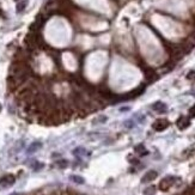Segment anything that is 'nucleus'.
I'll return each mask as SVG.
<instances>
[{
	"mask_svg": "<svg viewBox=\"0 0 195 195\" xmlns=\"http://www.w3.org/2000/svg\"><path fill=\"white\" fill-rule=\"evenodd\" d=\"M169 121L166 119H158L156 120L153 122L152 125V128L154 129V131H157V132H162V131H165V129L169 127Z\"/></svg>",
	"mask_w": 195,
	"mask_h": 195,
	"instance_id": "nucleus-1",
	"label": "nucleus"
},
{
	"mask_svg": "<svg viewBox=\"0 0 195 195\" xmlns=\"http://www.w3.org/2000/svg\"><path fill=\"white\" fill-rule=\"evenodd\" d=\"M174 181H175V177H172V176H166V177H164L163 180L159 182V185H158L159 189L163 190V192H166V190L170 188V187L174 184Z\"/></svg>",
	"mask_w": 195,
	"mask_h": 195,
	"instance_id": "nucleus-2",
	"label": "nucleus"
},
{
	"mask_svg": "<svg viewBox=\"0 0 195 195\" xmlns=\"http://www.w3.org/2000/svg\"><path fill=\"white\" fill-rule=\"evenodd\" d=\"M14 181H16V178H14L13 175H11V174L5 175V176L1 178V180H0V185L4 187V188H6V187L12 185V184L14 183Z\"/></svg>",
	"mask_w": 195,
	"mask_h": 195,
	"instance_id": "nucleus-3",
	"label": "nucleus"
},
{
	"mask_svg": "<svg viewBox=\"0 0 195 195\" xmlns=\"http://www.w3.org/2000/svg\"><path fill=\"white\" fill-rule=\"evenodd\" d=\"M178 129H181V131H183V129L185 128H188L190 126V121L188 117H185V116H181L180 119L177 120V122H176Z\"/></svg>",
	"mask_w": 195,
	"mask_h": 195,
	"instance_id": "nucleus-4",
	"label": "nucleus"
},
{
	"mask_svg": "<svg viewBox=\"0 0 195 195\" xmlns=\"http://www.w3.org/2000/svg\"><path fill=\"white\" fill-rule=\"evenodd\" d=\"M157 176H158V172H157V171H154V170H150L149 172H146V174L144 175L141 182H142V183L151 182V181L154 180V178H157Z\"/></svg>",
	"mask_w": 195,
	"mask_h": 195,
	"instance_id": "nucleus-5",
	"label": "nucleus"
},
{
	"mask_svg": "<svg viewBox=\"0 0 195 195\" xmlns=\"http://www.w3.org/2000/svg\"><path fill=\"white\" fill-rule=\"evenodd\" d=\"M152 109L157 112H165L166 111V105L163 102H156L152 105Z\"/></svg>",
	"mask_w": 195,
	"mask_h": 195,
	"instance_id": "nucleus-6",
	"label": "nucleus"
},
{
	"mask_svg": "<svg viewBox=\"0 0 195 195\" xmlns=\"http://www.w3.org/2000/svg\"><path fill=\"white\" fill-rule=\"evenodd\" d=\"M27 5H28V0H22V1H19V3L17 4L16 10H17V12H23L24 10H25Z\"/></svg>",
	"mask_w": 195,
	"mask_h": 195,
	"instance_id": "nucleus-7",
	"label": "nucleus"
},
{
	"mask_svg": "<svg viewBox=\"0 0 195 195\" xmlns=\"http://www.w3.org/2000/svg\"><path fill=\"white\" fill-rule=\"evenodd\" d=\"M135 152L136 153H139L140 156H145V154H147L149 152L145 150V147H144V145H138L136 147H135Z\"/></svg>",
	"mask_w": 195,
	"mask_h": 195,
	"instance_id": "nucleus-8",
	"label": "nucleus"
},
{
	"mask_svg": "<svg viewBox=\"0 0 195 195\" xmlns=\"http://www.w3.org/2000/svg\"><path fill=\"white\" fill-rule=\"evenodd\" d=\"M154 194H156V187H153V185L149 187V188H146L144 190V195H154Z\"/></svg>",
	"mask_w": 195,
	"mask_h": 195,
	"instance_id": "nucleus-9",
	"label": "nucleus"
},
{
	"mask_svg": "<svg viewBox=\"0 0 195 195\" xmlns=\"http://www.w3.org/2000/svg\"><path fill=\"white\" fill-rule=\"evenodd\" d=\"M146 79H147V80H150V82H152V80H156V79H157L156 73H154V72H152V71L147 72V73H146Z\"/></svg>",
	"mask_w": 195,
	"mask_h": 195,
	"instance_id": "nucleus-10",
	"label": "nucleus"
},
{
	"mask_svg": "<svg viewBox=\"0 0 195 195\" xmlns=\"http://www.w3.org/2000/svg\"><path fill=\"white\" fill-rule=\"evenodd\" d=\"M71 180H72V181H74L76 183H79V184L84 183V178L79 177V176H71Z\"/></svg>",
	"mask_w": 195,
	"mask_h": 195,
	"instance_id": "nucleus-11",
	"label": "nucleus"
},
{
	"mask_svg": "<svg viewBox=\"0 0 195 195\" xmlns=\"http://www.w3.org/2000/svg\"><path fill=\"white\" fill-rule=\"evenodd\" d=\"M187 79H189V80H195V71H190L188 74H187Z\"/></svg>",
	"mask_w": 195,
	"mask_h": 195,
	"instance_id": "nucleus-12",
	"label": "nucleus"
},
{
	"mask_svg": "<svg viewBox=\"0 0 195 195\" xmlns=\"http://www.w3.org/2000/svg\"><path fill=\"white\" fill-rule=\"evenodd\" d=\"M38 147H41V144H38V142H36V145L34 144L32 146H30V149H29V152H32V151H36V149H38Z\"/></svg>",
	"mask_w": 195,
	"mask_h": 195,
	"instance_id": "nucleus-13",
	"label": "nucleus"
},
{
	"mask_svg": "<svg viewBox=\"0 0 195 195\" xmlns=\"http://www.w3.org/2000/svg\"><path fill=\"white\" fill-rule=\"evenodd\" d=\"M189 115L192 117H195V105H193V107L189 109Z\"/></svg>",
	"mask_w": 195,
	"mask_h": 195,
	"instance_id": "nucleus-14",
	"label": "nucleus"
},
{
	"mask_svg": "<svg viewBox=\"0 0 195 195\" xmlns=\"http://www.w3.org/2000/svg\"><path fill=\"white\" fill-rule=\"evenodd\" d=\"M59 163H60V166H61V168H66V166H67V162H66V160L59 162Z\"/></svg>",
	"mask_w": 195,
	"mask_h": 195,
	"instance_id": "nucleus-15",
	"label": "nucleus"
},
{
	"mask_svg": "<svg viewBox=\"0 0 195 195\" xmlns=\"http://www.w3.org/2000/svg\"><path fill=\"white\" fill-rule=\"evenodd\" d=\"M193 183H194V185H195V178H194V181H193Z\"/></svg>",
	"mask_w": 195,
	"mask_h": 195,
	"instance_id": "nucleus-16",
	"label": "nucleus"
},
{
	"mask_svg": "<svg viewBox=\"0 0 195 195\" xmlns=\"http://www.w3.org/2000/svg\"><path fill=\"white\" fill-rule=\"evenodd\" d=\"M0 111H1V104H0Z\"/></svg>",
	"mask_w": 195,
	"mask_h": 195,
	"instance_id": "nucleus-17",
	"label": "nucleus"
},
{
	"mask_svg": "<svg viewBox=\"0 0 195 195\" xmlns=\"http://www.w3.org/2000/svg\"><path fill=\"white\" fill-rule=\"evenodd\" d=\"M77 195H84V194H77Z\"/></svg>",
	"mask_w": 195,
	"mask_h": 195,
	"instance_id": "nucleus-18",
	"label": "nucleus"
}]
</instances>
